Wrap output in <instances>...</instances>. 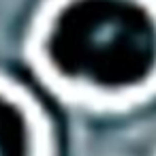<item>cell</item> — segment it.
<instances>
[{"mask_svg": "<svg viewBox=\"0 0 156 156\" xmlns=\"http://www.w3.org/2000/svg\"><path fill=\"white\" fill-rule=\"evenodd\" d=\"M0 156H32L30 126L9 101H0Z\"/></svg>", "mask_w": 156, "mask_h": 156, "instance_id": "1", "label": "cell"}]
</instances>
